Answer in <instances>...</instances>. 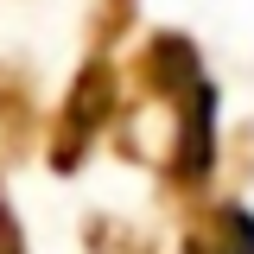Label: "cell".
<instances>
[{"instance_id": "6da1fadb", "label": "cell", "mask_w": 254, "mask_h": 254, "mask_svg": "<svg viewBox=\"0 0 254 254\" xmlns=\"http://www.w3.org/2000/svg\"><path fill=\"white\" fill-rule=\"evenodd\" d=\"M210 254H254V229L235 216V242H229V248H210Z\"/></svg>"}]
</instances>
